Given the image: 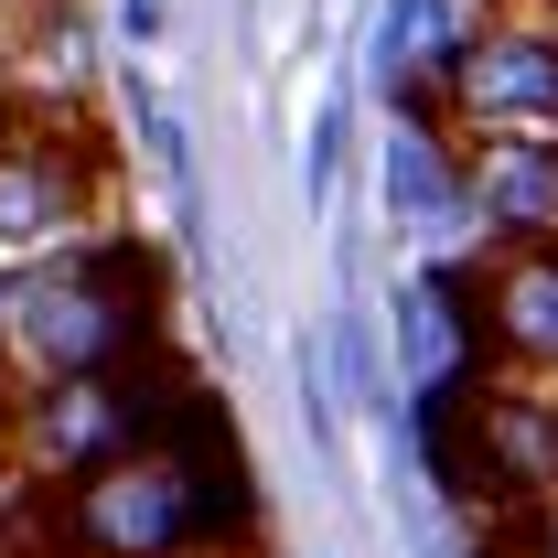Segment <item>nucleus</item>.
I'll use <instances>...</instances> for the list:
<instances>
[{
    "label": "nucleus",
    "instance_id": "nucleus-1",
    "mask_svg": "<svg viewBox=\"0 0 558 558\" xmlns=\"http://www.w3.org/2000/svg\"><path fill=\"white\" fill-rule=\"evenodd\" d=\"M226 537H247V484L205 398L172 418V440L0 505V558H215Z\"/></svg>",
    "mask_w": 558,
    "mask_h": 558
},
{
    "label": "nucleus",
    "instance_id": "nucleus-2",
    "mask_svg": "<svg viewBox=\"0 0 558 558\" xmlns=\"http://www.w3.org/2000/svg\"><path fill=\"white\" fill-rule=\"evenodd\" d=\"M150 344V258L130 236H75L0 269V387L97 376Z\"/></svg>",
    "mask_w": 558,
    "mask_h": 558
},
{
    "label": "nucleus",
    "instance_id": "nucleus-3",
    "mask_svg": "<svg viewBox=\"0 0 558 558\" xmlns=\"http://www.w3.org/2000/svg\"><path fill=\"white\" fill-rule=\"evenodd\" d=\"M108 215V150L86 140L75 108H44L33 86L0 97V269L97 236Z\"/></svg>",
    "mask_w": 558,
    "mask_h": 558
},
{
    "label": "nucleus",
    "instance_id": "nucleus-4",
    "mask_svg": "<svg viewBox=\"0 0 558 558\" xmlns=\"http://www.w3.org/2000/svg\"><path fill=\"white\" fill-rule=\"evenodd\" d=\"M451 119L484 140L558 150V33L537 11H494L484 33L451 54Z\"/></svg>",
    "mask_w": 558,
    "mask_h": 558
},
{
    "label": "nucleus",
    "instance_id": "nucleus-5",
    "mask_svg": "<svg viewBox=\"0 0 558 558\" xmlns=\"http://www.w3.org/2000/svg\"><path fill=\"white\" fill-rule=\"evenodd\" d=\"M473 323L505 376H548L558 387V247H505L473 279Z\"/></svg>",
    "mask_w": 558,
    "mask_h": 558
},
{
    "label": "nucleus",
    "instance_id": "nucleus-6",
    "mask_svg": "<svg viewBox=\"0 0 558 558\" xmlns=\"http://www.w3.org/2000/svg\"><path fill=\"white\" fill-rule=\"evenodd\" d=\"M473 215H484L505 247H558V150L484 140L473 150Z\"/></svg>",
    "mask_w": 558,
    "mask_h": 558
},
{
    "label": "nucleus",
    "instance_id": "nucleus-7",
    "mask_svg": "<svg viewBox=\"0 0 558 558\" xmlns=\"http://www.w3.org/2000/svg\"><path fill=\"white\" fill-rule=\"evenodd\" d=\"M0 97H22V33H0Z\"/></svg>",
    "mask_w": 558,
    "mask_h": 558
},
{
    "label": "nucleus",
    "instance_id": "nucleus-8",
    "mask_svg": "<svg viewBox=\"0 0 558 558\" xmlns=\"http://www.w3.org/2000/svg\"><path fill=\"white\" fill-rule=\"evenodd\" d=\"M515 11H537V22H548V33H558V0H515Z\"/></svg>",
    "mask_w": 558,
    "mask_h": 558
}]
</instances>
